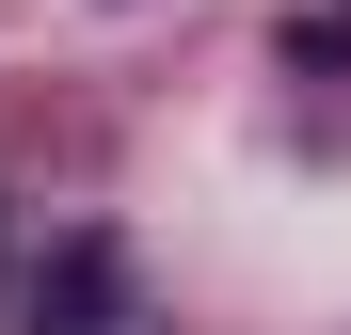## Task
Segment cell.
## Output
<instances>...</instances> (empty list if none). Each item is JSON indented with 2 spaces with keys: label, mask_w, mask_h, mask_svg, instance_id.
<instances>
[{
  "label": "cell",
  "mask_w": 351,
  "mask_h": 335,
  "mask_svg": "<svg viewBox=\"0 0 351 335\" xmlns=\"http://www.w3.org/2000/svg\"><path fill=\"white\" fill-rule=\"evenodd\" d=\"M287 64H319V80H351V16H287Z\"/></svg>",
  "instance_id": "cell-2"
},
{
  "label": "cell",
  "mask_w": 351,
  "mask_h": 335,
  "mask_svg": "<svg viewBox=\"0 0 351 335\" xmlns=\"http://www.w3.org/2000/svg\"><path fill=\"white\" fill-rule=\"evenodd\" d=\"M32 335H160L144 256L112 240V223H64V240H48V271H32Z\"/></svg>",
  "instance_id": "cell-1"
}]
</instances>
